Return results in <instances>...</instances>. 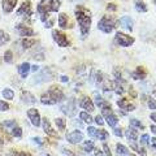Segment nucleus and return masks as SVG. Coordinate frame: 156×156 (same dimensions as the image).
Masks as SVG:
<instances>
[{
	"instance_id": "37",
	"label": "nucleus",
	"mask_w": 156,
	"mask_h": 156,
	"mask_svg": "<svg viewBox=\"0 0 156 156\" xmlns=\"http://www.w3.org/2000/svg\"><path fill=\"white\" fill-rule=\"evenodd\" d=\"M11 133L13 136H16V138H21L22 136V130H21V128H18V126H14L11 130Z\"/></svg>"
},
{
	"instance_id": "30",
	"label": "nucleus",
	"mask_w": 156,
	"mask_h": 156,
	"mask_svg": "<svg viewBox=\"0 0 156 156\" xmlns=\"http://www.w3.org/2000/svg\"><path fill=\"white\" fill-rule=\"evenodd\" d=\"M143 98L146 99V101H147V107H148V108L152 109V111H156V100L154 99V98L146 96V95H143Z\"/></svg>"
},
{
	"instance_id": "8",
	"label": "nucleus",
	"mask_w": 156,
	"mask_h": 156,
	"mask_svg": "<svg viewBox=\"0 0 156 156\" xmlns=\"http://www.w3.org/2000/svg\"><path fill=\"white\" fill-rule=\"evenodd\" d=\"M61 112H64V113L66 116H69V117H73L76 115V99L74 98H70L69 100L66 101V103H64L61 105V108H60Z\"/></svg>"
},
{
	"instance_id": "41",
	"label": "nucleus",
	"mask_w": 156,
	"mask_h": 156,
	"mask_svg": "<svg viewBox=\"0 0 156 156\" xmlns=\"http://www.w3.org/2000/svg\"><path fill=\"white\" fill-rule=\"evenodd\" d=\"M9 109V104L5 103V101H3V100H0V111L2 112H7Z\"/></svg>"
},
{
	"instance_id": "23",
	"label": "nucleus",
	"mask_w": 156,
	"mask_h": 156,
	"mask_svg": "<svg viewBox=\"0 0 156 156\" xmlns=\"http://www.w3.org/2000/svg\"><path fill=\"white\" fill-rule=\"evenodd\" d=\"M29 72H30V64H27V62H22V64L18 66V73H20V76H21V78H23V80L27 77Z\"/></svg>"
},
{
	"instance_id": "7",
	"label": "nucleus",
	"mask_w": 156,
	"mask_h": 156,
	"mask_svg": "<svg viewBox=\"0 0 156 156\" xmlns=\"http://www.w3.org/2000/svg\"><path fill=\"white\" fill-rule=\"evenodd\" d=\"M52 38L53 41L57 43L58 47H68L69 46V39L64 33H61L60 30H52Z\"/></svg>"
},
{
	"instance_id": "17",
	"label": "nucleus",
	"mask_w": 156,
	"mask_h": 156,
	"mask_svg": "<svg viewBox=\"0 0 156 156\" xmlns=\"http://www.w3.org/2000/svg\"><path fill=\"white\" fill-rule=\"evenodd\" d=\"M21 100H22V103H25V104H29V105H34L37 103V99H35V96H34L30 91H23L22 94H21Z\"/></svg>"
},
{
	"instance_id": "11",
	"label": "nucleus",
	"mask_w": 156,
	"mask_h": 156,
	"mask_svg": "<svg viewBox=\"0 0 156 156\" xmlns=\"http://www.w3.org/2000/svg\"><path fill=\"white\" fill-rule=\"evenodd\" d=\"M17 16L18 17H31L33 16V11H31V5H30V2H23L21 4V7L18 8L17 11Z\"/></svg>"
},
{
	"instance_id": "16",
	"label": "nucleus",
	"mask_w": 156,
	"mask_h": 156,
	"mask_svg": "<svg viewBox=\"0 0 156 156\" xmlns=\"http://www.w3.org/2000/svg\"><path fill=\"white\" fill-rule=\"evenodd\" d=\"M16 30L18 31L20 35L23 37V38H29V37L34 35V30H33L31 27L26 26V25H17L16 26Z\"/></svg>"
},
{
	"instance_id": "4",
	"label": "nucleus",
	"mask_w": 156,
	"mask_h": 156,
	"mask_svg": "<svg viewBox=\"0 0 156 156\" xmlns=\"http://www.w3.org/2000/svg\"><path fill=\"white\" fill-rule=\"evenodd\" d=\"M116 25H117V21L113 17L104 16V17L100 18L99 22H98V29H99L100 31L105 33V34H109V33H112L117 27Z\"/></svg>"
},
{
	"instance_id": "49",
	"label": "nucleus",
	"mask_w": 156,
	"mask_h": 156,
	"mask_svg": "<svg viewBox=\"0 0 156 156\" xmlns=\"http://www.w3.org/2000/svg\"><path fill=\"white\" fill-rule=\"evenodd\" d=\"M33 140H34L35 143H38V144H42V143H43V140H42L41 138H38V136H35V138H33Z\"/></svg>"
},
{
	"instance_id": "24",
	"label": "nucleus",
	"mask_w": 156,
	"mask_h": 156,
	"mask_svg": "<svg viewBox=\"0 0 156 156\" xmlns=\"http://www.w3.org/2000/svg\"><path fill=\"white\" fill-rule=\"evenodd\" d=\"M146 74H147V72L144 70V68L143 66H138L131 76L134 77V80H143V78L146 77Z\"/></svg>"
},
{
	"instance_id": "55",
	"label": "nucleus",
	"mask_w": 156,
	"mask_h": 156,
	"mask_svg": "<svg viewBox=\"0 0 156 156\" xmlns=\"http://www.w3.org/2000/svg\"><path fill=\"white\" fill-rule=\"evenodd\" d=\"M0 146H2V138H0Z\"/></svg>"
},
{
	"instance_id": "43",
	"label": "nucleus",
	"mask_w": 156,
	"mask_h": 156,
	"mask_svg": "<svg viewBox=\"0 0 156 156\" xmlns=\"http://www.w3.org/2000/svg\"><path fill=\"white\" fill-rule=\"evenodd\" d=\"M95 122H96L98 125H103V124H104L103 116H101V115H99V116H96V117H95Z\"/></svg>"
},
{
	"instance_id": "12",
	"label": "nucleus",
	"mask_w": 156,
	"mask_h": 156,
	"mask_svg": "<svg viewBox=\"0 0 156 156\" xmlns=\"http://www.w3.org/2000/svg\"><path fill=\"white\" fill-rule=\"evenodd\" d=\"M27 117H29V120H30V122L35 126V128H39V126H41L42 121H41V115H39L38 109L30 108L27 111Z\"/></svg>"
},
{
	"instance_id": "26",
	"label": "nucleus",
	"mask_w": 156,
	"mask_h": 156,
	"mask_svg": "<svg viewBox=\"0 0 156 156\" xmlns=\"http://www.w3.org/2000/svg\"><path fill=\"white\" fill-rule=\"evenodd\" d=\"M80 119H81L82 122H86V124H92V121H94V119L91 117V115L89 113V112H86V111L80 112Z\"/></svg>"
},
{
	"instance_id": "42",
	"label": "nucleus",
	"mask_w": 156,
	"mask_h": 156,
	"mask_svg": "<svg viewBox=\"0 0 156 156\" xmlns=\"http://www.w3.org/2000/svg\"><path fill=\"white\" fill-rule=\"evenodd\" d=\"M9 156H30L26 152H22V151H13V152L9 154Z\"/></svg>"
},
{
	"instance_id": "36",
	"label": "nucleus",
	"mask_w": 156,
	"mask_h": 156,
	"mask_svg": "<svg viewBox=\"0 0 156 156\" xmlns=\"http://www.w3.org/2000/svg\"><path fill=\"white\" fill-rule=\"evenodd\" d=\"M4 61H5L7 64H12L13 62V52L11 50L5 51V53H4Z\"/></svg>"
},
{
	"instance_id": "9",
	"label": "nucleus",
	"mask_w": 156,
	"mask_h": 156,
	"mask_svg": "<svg viewBox=\"0 0 156 156\" xmlns=\"http://www.w3.org/2000/svg\"><path fill=\"white\" fill-rule=\"evenodd\" d=\"M78 105H80L82 109H85L86 112H89V113H90V112H92V111H95V104H94V101H92L87 95H82V96L80 98Z\"/></svg>"
},
{
	"instance_id": "50",
	"label": "nucleus",
	"mask_w": 156,
	"mask_h": 156,
	"mask_svg": "<svg viewBox=\"0 0 156 156\" xmlns=\"http://www.w3.org/2000/svg\"><path fill=\"white\" fill-rule=\"evenodd\" d=\"M150 119H151V120H152V121H154V122L156 124V113H151V115H150Z\"/></svg>"
},
{
	"instance_id": "39",
	"label": "nucleus",
	"mask_w": 156,
	"mask_h": 156,
	"mask_svg": "<svg viewBox=\"0 0 156 156\" xmlns=\"http://www.w3.org/2000/svg\"><path fill=\"white\" fill-rule=\"evenodd\" d=\"M87 133L91 138H96V133H98V129L94 128V126H89V129H87Z\"/></svg>"
},
{
	"instance_id": "56",
	"label": "nucleus",
	"mask_w": 156,
	"mask_h": 156,
	"mask_svg": "<svg viewBox=\"0 0 156 156\" xmlns=\"http://www.w3.org/2000/svg\"><path fill=\"white\" fill-rule=\"evenodd\" d=\"M154 3H155V5H156V0H154Z\"/></svg>"
},
{
	"instance_id": "53",
	"label": "nucleus",
	"mask_w": 156,
	"mask_h": 156,
	"mask_svg": "<svg viewBox=\"0 0 156 156\" xmlns=\"http://www.w3.org/2000/svg\"><path fill=\"white\" fill-rule=\"evenodd\" d=\"M60 81H61V82H68V77H66V76H61V77H60Z\"/></svg>"
},
{
	"instance_id": "34",
	"label": "nucleus",
	"mask_w": 156,
	"mask_h": 156,
	"mask_svg": "<svg viewBox=\"0 0 156 156\" xmlns=\"http://www.w3.org/2000/svg\"><path fill=\"white\" fill-rule=\"evenodd\" d=\"M96 139H99V140H107L108 139V133H107L105 130H100V129H98V133H96Z\"/></svg>"
},
{
	"instance_id": "51",
	"label": "nucleus",
	"mask_w": 156,
	"mask_h": 156,
	"mask_svg": "<svg viewBox=\"0 0 156 156\" xmlns=\"http://www.w3.org/2000/svg\"><path fill=\"white\" fill-rule=\"evenodd\" d=\"M38 69H39V66H38V65H33V66H30V70H31V72H37Z\"/></svg>"
},
{
	"instance_id": "10",
	"label": "nucleus",
	"mask_w": 156,
	"mask_h": 156,
	"mask_svg": "<svg viewBox=\"0 0 156 156\" xmlns=\"http://www.w3.org/2000/svg\"><path fill=\"white\" fill-rule=\"evenodd\" d=\"M66 140L72 144H77V143H81L82 140H85V136L83 133L80 130H73L70 133L66 134Z\"/></svg>"
},
{
	"instance_id": "54",
	"label": "nucleus",
	"mask_w": 156,
	"mask_h": 156,
	"mask_svg": "<svg viewBox=\"0 0 156 156\" xmlns=\"http://www.w3.org/2000/svg\"><path fill=\"white\" fill-rule=\"evenodd\" d=\"M152 94H154V96H156V90H154V91H152ZM155 100H156V99H155Z\"/></svg>"
},
{
	"instance_id": "19",
	"label": "nucleus",
	"mask_w": 156,
	"mask_h": 156,
	"mask_svg": "<svg viewBox=\"0 0 156 156\" xmlns=\"http://www.w3.org/2000/svg\"><path fill=\"white\" fill-rule=\"evenodd\" d=\"M125 136H126V139L129 140V143H135L136 139H138V130L129 128L125 131Z\"/></svg>"
},
{
	"instance_id": "47",
	"label": "nucleus",
	"mask_w": 156,
	"mask_h": 156,
	"mask_svg": "<svg viewBox=\"0 0 156 156\" xmlns=\"http://www.w3.org/2000/svg\"><path fill=\"white\" fill-rule=\"evenodd\" d=\"M92 151H94V155H95V156H105L103 151L99 150V148H94Z\"/></svg>"
},
{
	"instance_id": "22",
	"label": "nucleus",
	"mask_w": 156,
	"mask_h": 156,
	"mask_svg": "<svg viewBox=\"0 0 156 156\" xmlns=\"http://www.w3.org/2000/svg\"><path fill=\"white\" fill-rule=\"evenodd\" d=\"M58 26L61 29H68L69 26V18H68L66 13H60L58 14Z\"/></svg>"
},
{
	"instance_id": "57",
	"label": "nucleus",
	"mask_w": 156,
	"mask_h": 156,
	"mask_svg": "<svg viewBox=\"0 0 156 156\" xmlns=\"http://www.w3.org/2000/svg\"><path fill=\"white\" fill-rule=\"evenodd\" d=\"M155 148H156V147H155Z\"/></svg>"
},
{
	"instance_id": "27",
	"label": "nucleus",
	"mask_w": 156,
	"mask_h": 156,
	"mask_svg": "<svg viewBox=\"0 0 156 156\" xmlns=\"http://www.w3.org/2000/svg\"><path fill=\"white\" fill-rule=\"evenodd\" d=\"M134 7H135L136 11L140 12V13H144V12L148 11V8H147V5H146V3H143L142 0H136V2L134 3Z\"/></svg>"
},
{
	"instance_id": "25",
	"label": "nucleus",
	"mask_w": 156,
	"mask_h": 156,
	"mask_svg": "<svg viewBox=\"0 0 156 156\" xmlns=\"http://www.w3.org/2000/svg\"><path fill=\"white\" fill-rule=\"evenodd\" d=\"M21 44L25 50H29V48H31L34 44H37V41L33 39V38H23L21 41Z\"/></svg>"
},
{
	"instance_id": "48",
	"label": "nucleus",
	"mask_w": 156,
	"mask_h": 156,
	"mask_svg": "<svg viewBox=\"0 0 156 156\" xmlns=\"http://www.w3.org/2000/svg\"><path fill=\"white\" fill-rule=\"evenodd\" d=\"M107 9H108V11H116V9H117V7L115 5V4H108V7H107Z\"/></svg>"
},
{
	"instance_id": "20",
	"label": "nucleus",
	"mask_w": 156,
	"mask_h": 156,
	"mask_svg": "<svg viewBox=\"0 0 156 156\" xmlns=\"http://www.w3.org/2000/svg\"><path fill=\"white\" fill-rule=\"evenodd\" d=\"M117 105L120 107L121 109H126V111H134L135 109V105L133 103H130L129 100H126V99H120V100H117Z\"/></svg>"
},
{
	"instance_id": "18",
	"label": "nucleus",
	"mask_w": 156,
	"mask_h": 156,
	"mask_svg": "<svg viewBox=\"0 0 156 156\" xmlns=\"http://www.w3.org/2000/svg\"><path fill=\"white\" fill-rule=\"evenodd\" d=\"M16 5H17V0H3L2 2V8H3L4 13L13 12V9Z\"/></svg>"
},
{
	"instance_id": "40",
	"label": "nucleus",
	"mask_w": 156,
	"mask_h": 156,
	"mask_svg": "<svg viewBox=\"0 0 156 156\" xmlns=\"http://www.w3.org/2000/svg\"><path fill=\"white\" fill-rule=\"evenodd\" d=\"M148 143H150V135L148 134H142V136H140V144L146 146Z\"/></svg>"
},
{
	"instance_id": "1",
	"label": "nucleus",
	"mask_w": 156,
	"mask_h": 156,
	"mask_svg": "<svg viewBox=\"0 0 156 156\" xmlns=\"http://www.w3.org/2000/svg\"><path fill=\"white\" fill-rule=\"evenodd\" d=\"M74 13H76L77 22H78V25H80V29H81L82 37L86 38L89 35V31H90V27H91V13H90V11H87V9L83 7H77Z\"/></svg>"
},
{
	"instance_id": "29",
	"label": "nucleus",
	"mask_w": 156,
	"mask_h": 156,
	"mask_svg": "<svg viewBox=\"0 0 156 156\" xmlns=\"http://www.w3.org/2000/svg\"><path fill=\"white\" fill-rule=\"evenodd\" d=\"M2 95L4 99H7V100H12L13 98H14V91L12 89H4L2 91Z\"/></svg>"
},
{
	"instance_id": "45",
	"label": "nucleus",
	"mask_w": 156,
	"mask_h": 156,
	"mask_svg": "<svg viewBox=\"0 0 156 156\" xmlns=\"http://www.w3.org/2000/svg\"><path fill=\"white\" fill-rule=\"evenodd\" d=\"M122 129H120V128H113V133H115V135H117V136H122L124 134H122V131H121Z\"/></svg>"
},
{
	"instance_id": "21",
	"label": "nucleus",
	"mask_w": 156,
	"mask_h": 156,
	"mask_svg": "<svg viewBox=\"0 0 156 156\" xmlns=\"http://www.w3.org/2000/svg\"><path fill=\"white\" fill-rule=\"evenodd\" d=\"M116 151H117V155L119 156H135V155L131 154L129 151V148L125 147L122 143H117L116 144Z\"/></svg>"
},
{
	"instance_id": "35",
	"label": "nucleus",
	"mask_w": 156,
	"mask_h": 156,
	"mask_svg": "<svg viewBox=\"0 0 156 156\" xmlns=\"http://www.w3.org/2000/svg\"><path fill=\"white\" fill-rule=\"evenodd\" d=\"M130 128H133V129H143V125L140 124V121L138 119H131L130 120Z\"/></svg>"
},
{
	"instance_id": "32",
	"label": "nucleus",
	"mask_w": 156,
	"mask_h": 156,
	"mask_svg": "<svg viewBox=\"0 0 156 156\" xmlns=\"http://www.w3.org/2000/svg\"><path fill=\"white\" fill-rule=\"evenodd\" d=\"M9 39H11V37H9L5 31H4V30H0V47L4 46L5 43H8Z\"/></svg>"
},
{
	"instance_id": "3",
	"label": "nucleus",
	"mask_w": 156,
	"mask_h": 156,
	"mask_svg": "<svg viewBox=\"0 0 156 156\" xmlns=\"http://www.w3.org/2000/svg\"><path fill=\"white\" fill-rule=\"evenodd\" d=\"M60 0H41L38 3V7H37V11L41 16V20L43 22H46L48 18H50V14L51 12H57L58 8H60Z\"/></svg>"
},
{
	"instance_id": "13",
	"label": "nucleus",
	"mask_w": 156,
	"mask_h": 156,
	"mask_svg": "<svg viewBox=\"0 0 156 156\" xmlns=\"http://www.w3.org/2000/svg\"><path fill=\"white\" fill-rule=\"evenodd\" d=\"M42 128H43V130H44V133H46L47 135L55 136V138H57V136H58L56 131L53 130L52 125H51V122H50V120H48L47 117H43V119H42Z\"/></svg>"
},
{
	"instance_id": "44",
	"label": "nucleus",
	"mask_w": 156,
	"mask_h": 156,
	"mask_svg": "<svg viewBox=\"0 0 156 156\" xmlns=\"http://www.w3.org/2000/svg\"><path fill=\"white\" fill-rule=\"evenodd\" d=\"M44 25H46L47 29H51V27L53 26V18H48L47 21L44 22Z\"/></svg>"
},
{
	"instance_id": "38",
	"label": "nucleus",
	"mask_w": 156,
	"mask_h": 156,
	"mask_svg": "<svg viewBox=\"0 0 156 156\" xmlns=\"http://www.w3.org/2000/svg\"><path fill=\"white\" fill-rule=\"evenodd\" d=\"M3 126H5V128H8L9 130H12L14 126H17V125H16V121L8 120V121H4V122H3Z\"/></svg>"
},
{
	"instance_id": "28",
	"label": "nucleus",
	"mask_w": 156,
	"mask_h": 156,
	"mask_svg": "<svg viewBox=\"0 0 156 156\" xmlns=\"http://www.w3.org/2000/svg\"><path fill=\"white\" fill-rule=\"evenodd\" d=\"M55 124L57 125V128L60 131H64L66 129V120L62 119V117H57V119H55Z\"/></svg>"
},
{
	"instance_id": "46",
	"label": "nucleus",
	"mask_w": 156,
	"mask_h": 156,
	"mask_svg": "<svg viewBox=\"0 0 156 156\" xmlns=\"http://www.w3.org/2000/svg\"><path fill=\"white\" fill-rule=\"evenodd\" d=\"M103 148H104V154H105L107 156H113V155H112V152H111V150H109V147H108V146H107L105 143L103 144Z\"/></svg>"
},
{
	"instance_id": "15",
	"label": "nucleus",
	"mask_w": 156,
	"mask_h": 156,
	"mask_svg": "<svg viewBox=\"0 0 156 156\" xmlns=\"http://www.w3.org/2000/svg\"><path fill=\"white\" fill-rule=\"evenodd\" d=\"M53 77V73L50 72V69H47V68H44L42 72H41V74H39L38 77H35L37 80H35V83H41V82H46V81H50L51 78Z\"/></svg>"
},
{
	"instance_id": "2",
	"label": "nucleus",
	"mask_w": 156,
	"mask_h": 156,
	"mask_svg": "<svg viewBox=\"0 0 156 156\" xmlns=\"http://www.w3.org/2000/svg\"><path fill=\"white\" fill-rule=\"evenodd\" d=\"M64 98H65V95L60 87L52 86L44 92V94H42L41 103L44 104V105H53V104H57V103H60V101H62Z\"/></svg>"
},
{
	"instance_id": "6",
	"label": "nucleus",
	"mask_w": 156,
	"mask_h": 156,
	"mask_svg": "<svg viewBox=\"0 0 156 156\" xmlns=\"http://www.w3.org/2000/svg\"><path fill=\"white\" fill-rule=\"evenodd\" d=\"M134 42H135V39L133 37L128 35V34H125V33L117 31L116 35H115V43L121 46V47H130Z\"/></svg>"
},
{
	"instance_id": "52",
	"label": "nucleus",
	"mask_w": 156,
	"mask_h": 156,
	"mask_svg": "<svg viewBox=\"0 0 156 156\" xmlns=\"http://www.w3.org/2000/svg\"><path fill=\"white\" fill-rule=\"evenodd\" d=\"M150 129H151V131H152V133L156 135V125H151V128H150Z\"/></svg>"
},
{
	"instance_id": "31",
	"label": "nucleus",
	"mask_w": 156,
	"mask_h": 156,
	"mask_svg": "<svg viewBox=\"0 0 156 156\" xmlns=\"http://www.w3.org/2000/svg\"><path fill=\"white\" fill-rule=\"evenodd\" d=\"M94 104H95V105H98L99 108H101V107H104V105L107 104V101H105V100L103 99V98H101V96L96 92V94H95V99H94Z\"/></svg>"
},
{
	"instance_id": "14",
	"label": "nucleus",
	"mask_w": 156,
	"mask_h": 156,
	"mask_svg": "<svg viewBox=\"0 0 156 156\" xmlns=\"http://www.w3.org/2000/svg\"><path fill=\"white\" fill-rule=\"evenodd\" d=\"M119 25L121 27L126 29V30L131 31L133 30V26H134V21H133V18H131L130 16H122L119 20Z\"/></svg>"
},
{
	"instance_id": "33",
	"label": "nucleus",
	"mask_w": 156,
	"mask_h": 156,
	"mask_svg": "<svg viewBox=\"0 0 156 156\" xmlns=\"http://www.w3.org/2000/svg\"><path fill=\"white\" fill-rule=\"evenodd\" d=\"M94 148H95L94 140H85L83 142V150L86 151V152H92Z\"/></svg>"
},
{
	"instance_id": "5",
	"label": "nucleus",
	"mask_w": 156,
	"mask_h": 156,
	"mask_svg": "<svg viewBox=\"0 0 156 156\" xmlns=\"http://www.w3.org/2000/svg\"><path fill=\"white\" fill-rule=\"evenodd\" d=\"M101 116L104 117V120L107 121V124H108L112 129L116 128L117 124H119V119H117V116L115 115V112L112 111L111 105L107 103L104 107H101Z\"/></svg>"
}]
</instances>
